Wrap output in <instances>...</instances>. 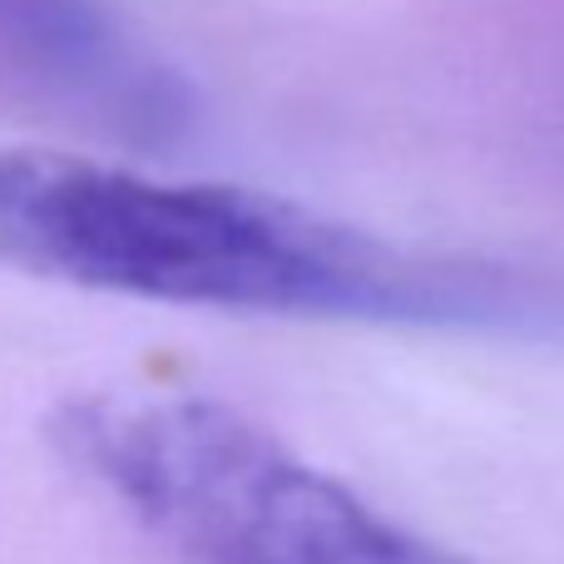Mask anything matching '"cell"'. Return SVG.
<instances>
[{"mask_svg": "<svg viewBox=\"0 0 564 564\" xmlns=\"http://www.w3.org/2000/svg\"><path fill=\"white\" fill-rule=\"evenodd\" d=\"M0 35L50 85L75 95L109 124L164 134L178 119V95L144 55L124 45L95 0H0Z\"/></svg>", "mask_w": 564, "mask_h": 564, "instance_id": "obj_3", "label": "cell"}, {"mask_svg": "<svg viewBox=\"0 0 564 564\" xmlns=\"http://www.w3.org/2000/svg\"><path fill=\"white\" fill-rule=\"evenodd\" d=\"M55 441L188 564H470L204 397L89 391Z\"/></svg>", "mask_w": 564, "mask_h": 564, "instance_id": "obj_2", "label": "cell"}, {"mask_svg": "<svg viewBox=\"0 0 564 564\" xmlns=\"http://www.w3.org/2000/svg\"><path fill=\"white\" fill-rule=\"evenodd\" d=\"M0 263L69 288L268 317L550 332L560 292L506 263L426 253L228 184L59 149H0Z\"/></svg>", "mask_w": 564, "mask_h": 564, "instance_id": "obj_1", "label": "cell"}]
</instances>
